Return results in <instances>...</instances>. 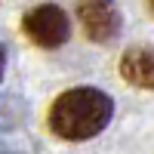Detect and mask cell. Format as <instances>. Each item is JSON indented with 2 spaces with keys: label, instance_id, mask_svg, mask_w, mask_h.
Instances as JSON below:
<instances>
[{
  "label": "cell",
  "instance_id": "6da1fadb",
  "mask_svg": "<svg viewBox=\"0 0 154 154\" xmlns=\"http://www.w3.org/2000/svg\"><path fill=\"white\" fill-rule=\"evenodd\" d=\"M114 114V102L96 86H77L62 93L49 108V130L68 142L93 139L108 126Z\"/></svg>",
  "mask_w": 154,
  "mask_h": 154
},
{
  "label": "cell",
  "instance_id": "7a4b0ae2",
  "mask_svg": "<svg viewBox=\"0 0 154 154\" xmlns=\"http://www.w3.org/2000/svg\"><path fill=\"white\" fill-rule=\"evenodd\" d=\"M22 31L31 37L37 46L43 49H56L62 43H68L71 37V22L65 16V9L56 3H40L34 6L28 16L22 19Z\"/></svg>",
  "mask_w": 154,
  "mask_h": 154
},
{
  "label": "cell",
  "instance_id": "3957f363",
  "mask_svg": "<svg viewBox=\"0 0 154 154\" xmlns=\"http://www.w3.org/2000/svg\"><path fill=\"white\" fill-rule=\"evenodd\" d=\"M77 19L96 43H111L120 34V12L114 0H77Z\"/></svg>",
  "mask_w": 154,
  "mask_h": 154
},
{
  "label": "cell",
  "instance_id": "277c9868",
  "mask_svg": "<svg viewBox=\"0 0 154 154\" xmlns=\"http://www.w3.org/2000/svg\"><path fill=\"white\" fill-rule=\"evenodd\" d=\"M120 74L133 86L154 89V49L151 46H130L120 56Z\"/></svg>",
  "mask_w": 154,
  "mask_h": 154
},
{
  "label": "cell",
  "instance_id": "5b68a950",
  "mask_svg": "<svg viewBox=\"0 0 154 154\" xmlns=\"http://www.w3.org/2000/svg\"><path fill=\"white\" fill-rule=\"evenodd\" d=\"M3 68H6V49H3V43H0V77H3Z\"/></svg>",
  "mask_w": 154,
  "mask_h": 154
},
{
  "label": "cell",
  "instance_id": "8992f818",
  "mask_svg": "<svg viewBox=\"0 0 154 154\" xmlns=\"http://www.w3.org/2000/svg\"><path fill=\"white\" fill-rule=\"evenodd\" d=\"M145 6H148V12L154 16V0H145Z\"/></svg>",
  "mask_w": 154,
  "mask_h": 154
}]
</instances>
